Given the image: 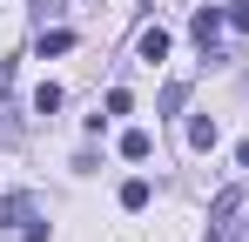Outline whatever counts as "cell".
<instances>
[{"label":"cell","mask_w":249,"mask_h":242,"mask_svg":"<svg viewBox=\"0 0 249 242\" xmlns=\"http://www.w3.org/2000/svg\"><path fill=\"white\" fill-rule=\"evenodd\" d=\"M243 215H249V189H222L209 202V242H243Z\"/></svg>","instance_id":"obj_1"},{"label":"cell","mask_w":249,"mask_h":242,"mask_svg":"<svg viewBox=\"0 0 249 242\" xmlns=\"http://www.w3.org/2000/svg\"><path fill=\"white\" fill-rule=\"evenodd\" d=\"M0 229H20V242H47L41 215H34V195H0Z\"/></svg>","instance_id":"obj_2"},{"label":"cell","mask_w":249,"mask_h":242,"mask_svg":"<svg viewBox=\"0 0 249 242\" xmlns=\"http://www.w3.org/2000/svg\"><path fill=\"white\" fill-rule=\"evenodd\" d=\"M222 7H196L189 14V34H196V47H202V61H222V47H215V34H222Z\"/></svg>","instance_id":"obj_3"},{"label":"cell","mask_w":249,"mask_h":242,"mask_svg":"<svg viewBox=\"0 0 249 242\" xmlns=\"http://www.w3.org/2000/svg\"><path fill=\"white\" fill-rule=\"evenodd\" d=\"M122 155L128 161H148V155H155V135H148V128H128V135H122Z\"/></svg>","instance_id":"obj_4"},{"label":"cell","mask_w":249,"mask_h":242,"mask_svg":"<svg viewBox=\"0 0 249 242\" xmlns=\"http://www.w3.org/2000/svg\"><path fill=\"white\" fill-rule=\"evenodd\" d=\"M135 54H142V61L155 68V61L168 54V34H162V27H142V40H135Z\"/></svg>","instance_id":"obj_5"},{"label":"cell","mask_w":249,"mask_h":242,"mask_svg":"<svg viewBox=\"0 0 249 242\" xmlns=\"http://www.w3.org/2000/svg\"><path fill=\"white\" fill-rule=\"evenodd\" d=\"M189 148H196V155L215 148V115H196V121H189Z\"/></svg>","instance_id":"obj_6"},{"label":"cell","mask_w":249,"mask_h":242,"mask_svg":"<svg viewBox=\"0 0 249 242\" xmlns=\"http://www.w3.org/2000/svg\"><path fill=\"white\" fill-rule=\"evenodd\" d=\"M68 47H74V34H68V27H41V40H34V54H68Z\"/></svg>","instance_id":"obj_7"},{"label":"cell","mask_w":249,"mask_h":242,"mask_svg":"<svg viewBox=\"0 0 249 242\" xmlns=\"http://www.w3.org/2000/svg\"><path fill=\"white\" fill-rule=\"evenodd\" d=\"M54 108H61V87L41 81V87H34V115H54Z\"/></svg>","instance_id":"obj_8"},{"label":"cell","mask_w":249,"mask_h":242,"mask_svg":"<svg viewBox=\"0 0 249 242\" xmlns=\"http://www.w3.org/2000/svg\"><path fill=\"white\" fill-rule=\"evenodd\" d=\"M122 208H148V182H122Z\"/></svg>","instance_id":"obj_9"},{"label":"cell","mask_w":249,"mask_h":242,"mask_svg":"<svg viewBox=\"0 0 249 242\" xmlns=\"http://www.w3.org/2000/svg\"><path fill=\"white\" fill-rule=\"evenodd\" d=\"M182 101H189V87H182V81H168V87H162V115H175Z\"/></svg>","instance_id":"obj_10"},{"label":"cell","mask_w":249,"mask_h":242,"mask_svg":"<svg viewBox=\"0 0 249 242\" xmlns=\"http://www.w3.org/2000/svg\"><path fill=\"white\" fill-rule=\"evenodd\" d=\"M229 27H236V34H249V7H229Z\"/></svg>","instance_id":"obj_11"},{"label":"cell","mask_w":249,"mask_h":242,"mask_svg":"<svg viewBox=\"0 0 249 242\" xmlns=\"http://www.w3.org/2000/svg\"><path fill=\"white\" fill-rule=\"evenodd\" d=\"M34 14H41V20H54V14H61V0H34Z\"/></svg>","instance_id":"obj_12"},{"label":"cell","mask_w":249,"mask_h":242,"mask_svg":"<svg viewBox=\"0 0 249 242\" xmlns=\"http://www.w3.org/2000/svg\"><path fill=\"white\" fill-rule=\"evenodd\" d=\"M236 161H243V168H249V141H243V148H236Z\"/></svg>","instance_id":"obj_13"}]
</instances>
